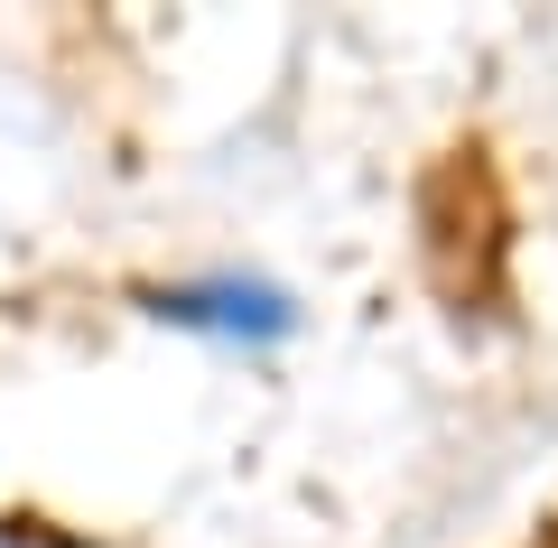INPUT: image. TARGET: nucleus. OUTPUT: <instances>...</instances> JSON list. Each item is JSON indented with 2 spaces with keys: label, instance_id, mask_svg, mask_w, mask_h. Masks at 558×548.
Masks as SVG:
<instances>
[{
  "label": "nucleus",
  "instance_id": "obj_1",
  "mask_svg": "<svg viewBox=\"0 0 558 548\" xmlns=\"http://www.w3.org/2000/svg\"><path fill=\"white\" fill-rule=\"evenodd\" d=\"M149 307L168 326H215V334H289V297L279 289H252V279H215V289H159Z\"/></svg>",
  "mask_w": 558,
  "mask_h": 548
}]
</instances>
